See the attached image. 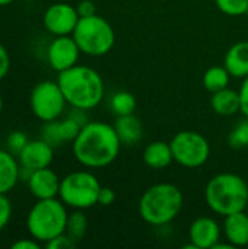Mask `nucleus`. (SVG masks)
Here are the masks:
<instances>
[{"label": "nucleus", "mask_w": 248, "mask_h": 249, "mask_svg": "<svg viewBox=\"0 0 248 249\" xmlns=\"http://www.w3.org/2000/svg\"><path fill=\"white\" fill-rule=\"evenodd\" d=\"M121 146L114 125L102 121H88L72 142V152L82 166L101 169L118 158Z\"/></svg>", "instance_id": "nucleus-1"}, {"label": "nucleus", "mask_w": 248, "mask_h": 249, "mask_svg": "<svg viewBox=\"0 0 248 249\" xmlns=\"http://www.w3.org/2000/svg\"><path fill=\"white\" fill-rule=\"evenodd\" d=\"M57 83L67 101V105L79 109H94L101 104L105 86L101 74L88 66L76 64L57 76Z\"/></svg>", "instance_id": "nucleus-2"}, {"label": "nucleus", "mask_w": 248, "mask_h": 249, "mask_svg": "<svg viewBox=\"0 0 248 249\" xmlns=\"http://www.w3.org/2000/svg\"><path fill=\"white\" fill-rule=\"evenodd\" d=\"M208 207L219 214L228 216L247 209L248 185L244 178L232 172H222L212 177L205 188Z\"/></svg>", "instance_id": "nucleus-3"}, {"label": "nucleus", "mask_w": 248, "mask_h": 249, "mask_svg": "<svg viewBox=\"0 0 248 249\" xmlns=\"http://www.w3.org/2000/svg\"><path fill=\"white\" fill-rule=\"evenodd\" d=\"M184 196L181 190L170 182L149 187L139 200V214L151 226H165L181 212Z\"/></svg>", "instance_id": "nucleus-4"}, {"label": "nucleus", "mask_w": 248, "mask_h": 249, "mask_svg": "<svg viewBox=\"0 0 248 249\" xmlns=\"http://www.w3.org/2000/svg\"><path fill=\"white\" fill-rule=\"evenodd\" d=\"M69 212L67 206L58 198L37 200L26 214L28 233L42 245L66 232Z\"/></svg>", "instance_id": "nucleus-5"}, {"label": "nucleus", "mask_w": 248, "mask_h": 249, "mask_svg": "<svg viewBox=\"0 0 248 249\" xmlns=\"http://www.w3.org/2000/svg\"><path fill=\"white\" fill-rule=\"evenodd\" d=\"M72 36L82 54L101 57L108 54L115 44V32L111 23L99 15L80 18Z\"/></svg>", "instance_id": "nucleus-6"}, {"label": "nucleus", "mask_w": 248, "mask_h": 249, "mask_svg": "<svg viewBox=\"0 0 248 249\" xmlns=\"http://www.w3.org/2000/svg\"><path fill=\"white\" fill-rule=\"evenodd\" d=\"M98 178L89 171H75L61 178L58 198L73 210H88L98 204Z\"/></svg>", "instance_id": "nucleus-7"}, {"label": "nucleus", "mask_w": 248, "mask_h": 249, "mask_svg": "<svg viewBox=\"0 0 248 249\" xmlns=\"http://www.w3.org/2000/svg\"><path fill=\"white\" fill-rule=\"evenodd\" d=\"M67 101L60 89L57 80H42L37 83L29 95V107L35 118L42 123L58 120L64 109Z\"/></svg>", "instance_id": "nucleus-8"}, {"label": "nucleus", "mask_w": 248, "mask_h": 249, "mask_svg": "<svg viewBox=\"0 0 248 249\" xmlns=\"http://www.w3.org/2000/svg\"><path fill=\"white\" fill-rule=\"evenodd\" d=\"M174 160L189 169L203 166L210 156V144L197 131L184 130L177 133L170 142Z\"/></svg>", "instance_id": "nucleus-9"}, {"label": "nucleus", "mask_w": 248, "mask_h": 249, "mask_svg": "<svg viewBox=\"0 0 248 249\" xmlns=\"http://www.w3.org/2000/svg\"><path fill=\"white\" fill-rule=\"evenodd\" d=\"M18 160L20 163V179L26 181L32 171L48 168L53 163L54 147L42 139L29 140L19 152Z\"/></svg>", "instance_id": "nucleus-10"}, {"label": "nucleus", "mask_w": 248, "mask_h": 249, "mask_svg": "<svg viewBox=\"0 0 248 249\" xmlns=\"http://www.w3.org/2000/svg\"><path fill=\"white\" fill-rule=\"evenodd\" d=\"M80 16L76 6L69 3H54L50 4L42 15V25L47 32L54 36L72 35Z\"/></svg>", "instance_id": "nucleus-11"}, {"label": "nucleus", "mask_w": 248, "mask_h": 249, "mask_svg": "<svg viewBox=\"0 0 248 249\" xmlns=\"http://www.w3.org/2000/svg\"><path fill=\"white\" fill-rule=\"evenodd\" d=\"M80 54L82 51L72 35L54 36L45 51L48 66L57 73L76 66Z\"/></svg>", "instance_id": "nucleus-12"}, {"label": "nucleus", "mask_w": 248, "mask_h": 249, "mask_svg": "<svg viewBox=\"0 0 248 249\" xmlns=\"http://www.w3.org/2000/svg\"><path fill=\"white\" fill-rule=\"evenodd\" d=\"M189 248L212 249L215 244L221 241V226L215 219L200 216L191 222L189 228Z\"/></svg>", "instance_id": "nucleus-13"}, {"label": "nucleus", "mask_w": 248, "mask_h": 249, "mask_svg": "<svg viewBox=\"0 0 248 249\" xmlns=\"http://www.w3.org/2000/svg\"><path fill=\"white\" fill-rule=\"evenodd\" d=\"M25 182L32 197L37 200H47L58 197L61 178L48 166L32 171Z\"/></svg>", "instance_id": "nucleus-14"}, {"label": "nucleus", "mask_w": 248, "mask_h": 249, "mask_svg": "<svg viewBox=\"0 0 248 249\" xmlns=\"http://www.w3.org/2000/svg\"><path fill=\"white\" fill-rule=\"evenodd\" d=\"M225 239L235 248L248 245V213L246 210L225 216L224 219Z\"/></svg>", "instance_id": "nucleus-15"}, {"label": "nucleus", "mask_w": 248, "mask_h": 249, "mask_svg": "<svg viewBox=\"0 0 248 249\" xmlns=\"http://www.w3.org/2000/svg\"><path fill=\"white\" fill-rule=\"evenodd\" d=\"M20 181V163L10 150L0 149V194H9Z\"/></svg>", "instance_id": "nucleus-16"}, {"label": "nucleus", "mask_w": 248, "mask_h": 249, "mask_svg": "<svg viewBox=\"0 0 248 249\" xmlns=\"http://www.w3.org/2000/svg\"><path fill=\"white\" fill-rule=\"evenodd\" d=\"M114 130L123 146H134L142 140L143 136V124L137 115L127 114L118 115L114 123Z\"/></svg>", "instance_id": "nucleus-17"}, {"label": "nucleus", "mask_w": 248, "mask_h": 249, "mask_svg": "<svg viewBox=\"0 0 248 249\" xmlns=\"http://www.w3.org/2000/svg\"><path fill=\"white\" fill-rule=\"evenodd\" d=\"M224 66L231 77L244 79L248 76V41H238L229 47L224 57Z\"/></svg>", "instance_id": "nucleus-18"}, {"label": "nucleus", "mask_w": 248, "mask_h": 249, "mask_svg": "<svg viewBox=\"0 0 248 249\" xmlns=\"http://www.w3.org/2000/svg\"><path fill=\"white\" fill-rule=\"evenodd\" d=\"M143 162L148 168L155 171L168 168L174 162L171 144L162 140L149 143L143 150Z\"/></svg>", "instance_id": "nucleus-19"}, {"label": "nucleus", "mask_w": 248, "mask_h": 249, "mask_svg": "<svg viewBox=\"0 0 248 249\" xmlns=\"http://www.w3.org/2000/svg\"><path fill=\"white\" fill-rule=\"evenodd\" d=\"M212 109L224 117L234 115L240 111V93L231 88H224L218 92L212 93L210 98Z\"/></svg>", "instance_id": "nucleus-20"}, {"label": "nucleus", "mask_w": 248, "mask_h": 249, "mask_svg": "<svg viewBox=\"0 0 248 249\" xmlns=\"http://www.w3.org/2000/svg\"><path fill=\"white\" fill-rule=\"evenodd\" d=\"M229 80H231V74L225 66H212L203 74V86L210 93L228 88Z\"/></svg>", "instance_id": "nucleus-21"}, {"label": "nucleus", "mask_w": 248, "mask_h": 249, "mask_svg": "<svg viewBox=\"0 0 248 249\" xmlns=\"http://www.w3.org/2000/svg\"><path fill=\"white\" fill-rule=\"evenodd\" d=\"M88 232V217L83 213V210H73L69 213L67 223H66V232L76 244L80 242Z\"/></svg>", "instance_id": "nucleus-22"}, {"label": "nucleus", "mask_w": 248, "mask_h": 249, "mask_svg": "<svg viewBox=\"0 0 248 249\" xmlns=\"http://www.w3.org/2000/svg\"><path fill=\"white\" fill-rule=\"evenodd\" d=\"M111 109L113 112L118 117V115H127V114H133L136 109V98L133 93L126 92V90H120L117 93L113 95L111 98Z\"/></svg>", "instance_id": "nucleus-23"}, {"label": "nucleus", "mask_w": 248, "mask_h": 249, "mask_svg": "<svg viewBox=\"0 0 248 249\" xmlns=\"http://www.w3.org/2000/svg\"><path fill=\"white\" fill-rule=\"evenodd\" d=\"M57 127H58V134H60L61 142L63 143H72L77 137V134H79V131H80V128L83 125L80 123H77L73 117L67 115L63 120L58 118Z\"/></svg>", "instance_id": "nucleus-24"}, {"label": "nucleus", "mask_w": 248, "mask_h": 249, "mask_svg": "<svg viewBox=\"0 0 248 249\" xmlns=\"http://www.w3.org/2000/svg\"><path fill=\"white\" fill-rule=\"evenodd\" d=\"M228 143L234 149H244L248 147V117L240 121L229 133Z\"/></svg>", "instance_id": "nucleus-25"}, {"label": "nucleus", "mask_w": 248, "mask_h": 249, "mask_svg": "<svg viewBox=\"0 0 248 249\" xmlns=\"http://www.w3.org/2000/svg\"><path fill=\"white\" fill-rule=\"evenodd\" d=\"M215 3L228 16H243L247 13L248 0H215Z\"/></svg>", "instance_id": "nucleus-26"}, {"label": "nucleus", "mask_w": 248, "mask_h": 249, "mask_svg": "<svg viewBox=\"0 0 248 249\" xmlns=\"http://www.w3.org/2000/svg\"><path fill=\"white\" fill-rule=\"evenodd\" d=\"M57 121H58V120L44 123V127H42V130H41V139L45 140L47 143H50L54 149L63 144V142H61V139H60V134H58Z\"/></svg>", "instance_id": "nucleus-27"}, {"label": "nucleus", "mask_w": 248, "mask_h": 249, "mask_svg": "<svg viewBox=\"0 0 248 249\" xmlns=\"http://www.w3.org/2000/svg\"><path fill=\"white\" fill-rule=\"evenodd\" d=\"M29 142V139H28V136L23 133V131H20V130H15V131H12L9 136H7V139H6V143H7V150H10L13 155H19V152L26 146V143Z\"/></svg>", "instance_id": "nucleus-28"}, {"label": "nucleus", "mask_w": 248, "mask_h": 249, "mask_svg": "<svg viewBox=\"0 0 248 249\" xmlns=\"http://www.w3.org/2000/svg\"><path fill=\"white\" fill-rule=\"evenodd\" d=\"M12 214H13L12 201L9 200L7 194H0V233L10 223Z\"/></svg>", "instance_id": "nucleus-29"}, {"label": "nucleus", "mask_w": 248, "mask_h": 249, "mask_svg": "<svg viewBox=\"0 0 248 249\" xmlns=\"http://www.w3.org/2000/svg\"><path fill=\"white\" fill-rule=\"evenodd\" d=\"M44 247L47 249H72L76 247V242L67 233H61L54 239L48 241L47 244H44Z\"/></svg>", "instance_id": "nucleus-30"}, {"label": "nucleus", "mask_w": 248, "mask_h": 249, "mask_svg": "<svg viewBox=\"0 0 248 249\" xmlns=\"http://www.w3.org/2000/svg\"><path fill=\"white\" fill-rule=\"evenodd\" d=\"M10 54L7 48L0 42V82L9 74L10 71Z\"/></svg>", "instance_id": "nucleus-31"}, {"label": "nucleus", "mask_w": 248, "mask_h": 249, "mask_svg": "<svg viewBox=\"0 0 248 249\" xmlns=\"http://www.w3.org/2000/svg\"><path fill=\"white\" fill-rule=\"evenodd\" d=\"M115 191L110 187H101L99 196H98V204L102 207H108L115 201Z\"/></svg>", "instance_id": "nucleus-32"}, {"label": "nucleus", "mask_w": 248, "mask_h": 249, "mask_svg": "<svg viewBox=\"0 0 248 249\" xmlns=\"http://www.w3.org/2000/svg\"><path fill=\"white\" fill-rule=\"evenodd\" d=\"M238 93H240V112L244 117H248V76L244 77Z\"/></svg>", "instance_id": "nucleus-33"}, {"label": "nucleus", "mask_w": 248, "mask_h": 249, "mask_svg": "<svg viewBox=\"0 0 248 249\" xmlns=\"http://www.w3.org/2000/svg\"><path fill=\"white\" fill-rule=\"evenodd\" d=\"M76 10L80 18H88V16H92L96 13L95 3L92 0H80L76 6Z\"/></svg>", "instance_id": "nucleus-34"}, {"label": "nucleus", "mask_w": 248, "mask_h": 249, "mask_svg": "<svg viewBox=\"0 0 248 249\" xmlns=\"http://www.w3.org/2000/svg\"><path fill=\"white\" fill-rule=\"evenodd\" d=\"M41 247H42V244L38 242L37 239H34L32 236L18 239L16 242L12 244V249H39Z\"/></svg>", "instance_id": "nucleus-35"}, {"label": "nucleus", "mask_w": 248, "mask_h": 249, "mask_svg": "<svg viewBox=\"0 0 248 249\" xmlns=\"http://www.w3.org/2000/svg\"><path fill=\"white\" fill-rule=\"evenodd\" d=\"M15 0H0V7H3V6H7V4H12Z\"/></svg>", "instance_id": "nucleus-36"}, {"label": "nucleus", "mask_w": 248, "mask_h": 249, "mask_svg": "<svg viewBox=\"0 0 248 249\" xmlns=\"http://www.w3.org/2000/svg\"><path fill=\"white\" fill-rule=\"evenodd\" d=\"M3 107H4V102H3V96H1V93H0V114H1V111H3Z\"/></svg>", "instance_id": "nucleus-37"}, {"label": "nucleus", "mask_w": 248, "mask_h": 249, "mask_svg": "<svg viewBox=\"0 0 248 249\" xmlns=\"http://www.w3.org/2000/svg\"><path fill=\"white\" fill-rule=\"evenodd\" d=\"M246 212H247V213H248V203H247V209H246Z\"/></svg>", "instance_id": "nucleus-38"}, {"label": "nucleus", "mask_w": 248, "mask_h": 249, "mask_svg": "<svg viewBox=\"0 0 248 249\" xmlns=\"http://www.w3.org/2000/svg\"><path fill=\"white\" fill-rule=\"evenodd\" d=\"M246 15H247V18H248V9H247V13H246Z\"/></svg>", "instance_id": "nucleus-39"}]
</instances>
